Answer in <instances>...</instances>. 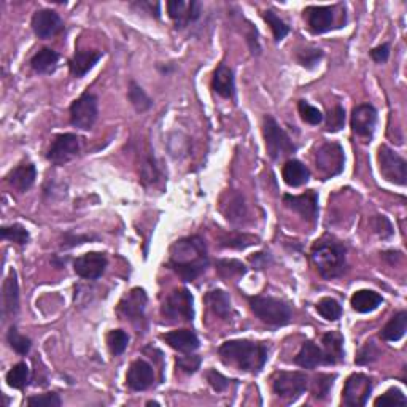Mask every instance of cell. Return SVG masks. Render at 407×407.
I'll return each instance as SVG.
<instances>
[{"label":"cell","instance_id":"obj_1","mask_svg":"<svg viewBox=\"0 0 407 407\" xmlns=\"http://www.w3.org/2000/svg\"><path fill=\"white\" fill-rule=\"evenodd\" d=\"M169 267L185 282H194L208 267L206 242L199 235L175 242L169 250Z\"/></svg>","mask_w":407,"mask_h":407},{"label":"cell","instance_id":"obj_2","mask_svg":"<svg viewBox=\"0 0 407 407\" xmlns=\"http://www.w3.org/2000/svg\"><path fill=\"white\" fill-rule=\"evenodd\" d=\"M219 358L228 366H234L240 371L258 374L269 358V350L261 342L253 340H228L218 349Z\"/></svg>","mask_w":407,"mask_h":407},{"label":"cell","instance_id":"obj_3","mask_svg":"<svg viewBox=\"0 0 407 407\" xmlns=\"http://www.w3.org/2000/svg\"><path fill=\"white\" fill-rule=\"evenodd\" d=\"M345 247L333 239L317 240L312 247L310 258L313 266L317 267L318 274L323 279L340 277L347 267V256H345Z\"/></svg>","mask_w":407,"mask_h":407},{"label":"cell","instance_id":"obj_4","mask_svg":"<svg viewBox=\"0 0 407 407\" xmlns=\"http://www.w3.org/2000/svg\"><path fill=\"white\" fill-rule=\"evenodd\" d=\"M249 304L251 312L269 326H285L293 318V309L283 299L272 296H250Z\"/></svg>","mask_w":407,"mask_h":407},{"label":"cell","instance_id":"obj_5","mask_svg":"<svg viewBox=\"0 0 407 407\" xmlns=\"http://www.w3.org/2000/svg\"><path fill=\"white\" fill-rule=\"evenodd\" d=\"M263 134L264 140H266V148L269 156H271L274 161H279L280 158L290 156L298 150V147L294 145V142L290 139V135L285 132L280 124L276 121V118L267 115L264 117V124H263Z\"/></svg>","mask_w":407,"mask_h":407},{"label":"cell","instance_id":"obj_6","mask_svg":"<svg viewBox=\"0 0 407 407\" xmlns=\"http://www.w3.org/2000/svg\"><path fill=\"white\" fill-rule=\"evenodd\" d=\"M163 317L167 322H192L194 318V299L186 288L174 290L164 301Z\"/></svg>","mask_w":407,"mask_h":407},{"label":"cell","instance_id":"obj_7","mask_svg":"<svg viewBox=\"0 0 407 407\" xmlns=\"http://www.w3.org/2000/svg\"><path fill=\"white\" fill-rule=\"evenodd\" d=\"M345 156L342 147L335 142H326L315 151V166L323 180L333 178L344 170Z\"/></svg>","mask_w":407,"mask_h":407},{"label":"cell","instance_id":"obj_8","mask_svg":"<svg viewBox=\"0 0 407 407\" xmlns=\"http://www.w3.org/2000/svg\"><path fill=\"white\" fill-rule=\"evenodd\" d=\"M379 169L390 183L404 186L407 183V163L403 156L387 145L379 148Z\"/></svg>","mask_w":407,"mask_h":407},{"label":"cell","instance_id":"obj_9","mask_svg":"<svg viewBox=\"0 0 407 407\" xmlns=\"http://www.w3.org/2000/svg\"><path fill=\"white\" fill-rule=\"evenodd\" d=\"M99 115L97 97L91 92H85L75 99L70 106V123L74 128L81 131H90L94 126Z\"/></svg>","mask_w":407,"mask_h":407},{"label":"cell","instance_id":"obj_10","mask_svg":"<svg viewBox=\"0 0 407 407\" xmlns=\"http://www.w3.org/2000/svg\"><path fill=\"white\" fill-rule=\"evenodd\" d=\"M307 382L309 379L304 372L280 371L272 379V390L280 398L296 401L307 390Z\"/></svg>","mask_w":407,"mask_h":407},{"label":"cell","instance_id":"obj_11","mask_svg":"<svg viewBox=\"0 0 407 407\" xmlns=\"http://www.w3.org/2000/svg\"><path fill=\"white\" fill-rule=\"evenodd\" d=\"M374 382L365 374H351L344 385L342 404L347 407H363L372 393Z\"/></svg>","mask_w":407,"mask_h":407},{"label":"cell","instance_id":"obj_12","mask_svg":"<svg viewBox=\"0 0 407 407\" xmlns=\"http://www.w3.org/2000/svg\"><path fill=\"white\" fill-rule=\"evenodd\" d=\"M147 293L142 288H132L118 304V313L121 318L129 320L134 326H142L145 322Z\"/></svg>","mask_w":407,"mask_h":407},{"label":"cell","instance_id":"obj_13","mask_svg":"<svg viewBox=\"0 0 407 407\" xmlns=\"http://www.w3.org/2000/svg\"><path fill=\"white\" fill-rule=\"evenodd\" d=\"M81 142L80 137L75 134H59L54 137L51 147L48 148L47 159L56 166H63L72 161L80 153Z\"/></svg>","mask_w":407,"mask_h":407},{"label":"cell","instance_id":"obj_14","mask_svg":"<svg viewBox=\"0 0 407 407\" xmlns=\"http://www.w3.org/2000/svg\"><path fill=\"white\" fill-rule=\"evenodd\" d=\"M108 260L106 253L91 251L83 256H78L74 261V271L76 276L86 280H97L103 276Z\"/></svg>","mask_w":407,"mask_h":407},{"label":"cell","instance_id":"obj_15","mask_svg":"<svg viewBox=\"0 0 407 407\" xmlns=\"http://www.w3.org/2000/svg\"><path fill=\"white\" fill-rule=\"evenodd\" d=\"M351 131L361 139H371L377 126V110L371 103H361L351 112Z\"/></svg>","mask_w":407,"mask_h":407},{"label":"cell","instance_id":"obj_16","mask_svg":"<svg viewBox=\"0 0 407 407\" xmlns=\"http://www.w3.org/2000/svg\"><path fill=\"white\" fill-rule=\"evenodd\" d=\"M64 29V21L54 10H37L32 16V31L38 38H51Z\"/></svg>","mask_w":407,"mask_h":407},{"label":"cell","instance_id":"obj_17","mask_svg":"<svg viewBox=\"0 0 407 407\" xmlns=\"http://www.w3.org/2000/svg\"><path fill=\"white\" fill-rule=\"evenodd\" d=\"M283 204L291 210L306 219L309 223H315L318 218V196L315 191H306L304 194L299 196H291L285 194L283 196Z\"/></svg>","mask_w":407,"mask_h":407},{"label":"cell","instance_id":"obj_18","mask_svg":"<svg viewBox=\"0 0 407 407\" xmlns=\"http://www.w3.org/2000/svg\"><path fill=\"white\" fill-rule=\"evenodd\" d=\"M167 12L170 19L174 21L177 27H186L191 23L199 19L202 13V3L196 2H185V0H170L167 2Z\"/></svg>","mask_w":407,"mask_h":407},{"label":"cell","instance_id":"obj_19","mask_svg":"<svg viewBox=\"0 0 407 407\" xmlns=\"http://www.w3.org/2000/svg\"><path fill=\"white\" fill-rule=\"evenodd\" d=\"M335 7H307L304 18L312 34L320 35L331 31L335 21Z\"/></svg>","mask_w":407,"mask_h":407},{"label":"cell","instance_id":"obj_20","mask_svg":"<svg viewBox=\"0 0 407 407\" xmlns=\"http://www.w3.org/2000/svg\"><path fill=\"white\" fill-rule=\"evenodd\" d=\"M155 382V369L150 363L145 360H137L131 365L128 376H126V383L134 392H145Z\"/></svg>","mask_w":407,"mask_h":407},{"label":"cell","instance_id":"obj_21","mask_svg":"<svg viewBox=\"0 0 407 407\" xmlns=\"http://www.w3.org/2000/svg\"><path fill=\"white\" fill-rule=\"evenodd\" d=\"M161 339L169 347L181 351V354H192L199 349V338L191 329H177L161 335Z\"/></svg>","mask_w":407,"mask_h":407},{"label":"cell","instance_id":"obj_22","mask_svg":"<svg viewBox=\"0 0 407 407\" xmlns=\"http://www.w3.org/2000/svg\"><path fill=\"white\" fill-rule=\"evenodd\" d=\"M103 53L99 49H80L76 51L72 59L69 60L70 74L75 78H83V76L94 67V65L102 59Z\"/></svg>","mask_w":407,"mask_h":407},{"label":"cell","instance_id":"obj_23","mask_svg":"<svg viewBox=\"0 0 407 407\" xmlns=\"http://www.w3.org/2000/svg\"><path fill=\"white\" fill-rule=\"evenodd\" d=\"M3 315L5 318H13L19 312V285L16 271H10L8 277L3 282Z\"/></svg>","mask_w":407,"mask_h":407},{"label":"cell","instance_id":"obj_24","mask_svg":"<svg viewBox=\"0 0 407 407\" xmlns=\"http://www.w3.org/2000/svg\"><path fill=\"white\" fill-rule=\"evenodd\" d=\"M323 344V356H324V365H338L345 360V351H344V338L339 333H326L322 338Z\"/></svg>","mask_w":407,"mask_h":407},{"label":"cell","instance_id":"obj_25","mask_svg":"<svg viewBox=\"0 0 407 407\" xmlns=\"http://www.w3.org/2000/svg\"><path fill=\"white\" fill-rule=\"evenodd\" d=\"M37 178V169L32 163H21L16 166L12 172L8 174V183L13 186L15 190L21 192H26L27 190L32 188V185L35 183Z\"/></svg>","mask_w":407,"mask_h":407},{"label":"cell","instance_id":"obj_26","mask_svg":"<svg viewBox=\"0 0 407 407\" xmlns=\"http://www.w3.org/2000/svg\"><path fill=\"white\" fill-rule=\"evenodd\" d=\"M212 88L218 96L224 99H234L235 96V83H234V74L228 65L219 64L215 74H213Z\"/></svg>","mask_w":407,"mask_h":407},{"label":"cell","instance_id":"obj_27","mask_svg":"<svg viewBox=\"0 0 407 407\" xmlns=\"http://www.w3.org/2000/svg\"><path fill=\"white\" fill-rule=\"evenodd\" d=\"M294 363L299 367H304V369H315V367L324 365L323 350L312 340H306L298 355H296Z\"/></svg>","mask_w":407,"mask_h":407},{"label":"cell","instance_id":"obj_28","mask_svg":"<svg viewBox=\"0 0 407 407\" xmlns=\"http://www.w3.org/2000/svg\"><path fill=\"white\" fill-rule=\"evenodd\" d=\"M282 177L285 183L291 186V188H299V186L309 181L310 170L301 161H298V159H290V161L285 163L282 169Z\"/></svg>","mask_w":407,"mask_h":407},{"label":"cell","instance_id":"obj_29","mask_svg":"<svg viewBox=\"0 0 407 407\" xmlns=\"http://www.w3.org/2000/svg\"><path fill=\"white\" fill-rule=\"evenodd\" d=\"M206 304L218 318L222 320H229L233 315V306H231V298L228 293H224L223 290H212L206 294Z\"/></svg>","mask_w":407,"mask_h":407},{"label":"cell","instance_id":"obj_30","mask_svg":"<svg viewBox=\"0 0 407 407\" xmlns=\"http://www.w3.org/2000/svg\"><path fill=\"white\" fill-rule=\"evenodd\" d=\"M383 298L372 290H360L351 296L350 304L358 313H369L382 306Z\"/></svg>","mask_w":407,"mask_h":407},{"label":"cell","instance_id":"obj_31","mask_svg":"<svg viewBox=\"0 0 407 407\" xmlns=\"http://www.w3.org/2000/svg\"><path fill=\"white\" fill-rule=\"evenodd\" d=\"M407 329V312L401 310L390 318V322L385 324L381 331V339L387 340V342H398L404 338Z\"/></svg>","mask_w":407,"mask_h":407},{"label":"cell","instance_id":"obj_32","mask_svg":"<svg viewBox=\"0 0 407 407\" xmlns=\"http://www.w3.org/2000/svg\"><path fill=\"white\" fill-rule=\"evenodd\" d=\"M59 53L54 51L51 48H43L40 51L35 53L31 59V67L35 70L37 74L48 75L53 74L58 67L59 63Z\"/></svg>","mask_w":407,"mask_h":407},{"label":"cell","instance_id":"obj_33","mask_svg":"<svg viewBox=\"0 0 407 407\" xmlns=\"http://www.w3.org/2000/svg\"><path fill=\"white\" fill-rule=\"evenodd\" d=\"M222 208L224 215H226V219L231 223H242L249 215L244 196L239 194V192H229L228 202L223 204Z\"/></svg>","mask_w":407,"mask_h":407},{"label":"cell","instance_id":"obj_34","mask_svg":"<svg viewBox=\"0 0 407 407\" xmlns=\"http://www.w3.org/2000/svg\"><path fill=\"white\" fill-rule=\"evenodd\" d=\"M215 271L222 279H238L247 274V266L239 260H217Z\"/></svg>","mask_w":407,"mask_h":407},{"label":"cell","instance_id":"obj_35","mask_svg":"<svg viewBox=\"0 0 407 407\" xmlns=\"http://www.w3.org/2000/svg\"><path fill=\"white\" fill-rule=\"evenodd\" d=\"M31 379V369L26 363H18L12 369L7 372V383L8 387L15 390H23L27 387Z\"/></svg>","mask_w":407,"mask_h":407},{"label":"cell","instance_id":"obj_36","mask_svg":"<svg viewBox=\"0 0 407 407\" xmlns=\"http://www.w3.org/2000/svg\"><path fill=\"white\" fill-rule=\"evenodd\" d=\"M128 97L132 103V107H134L139 113L147 112V110H150L153 107V101L150 99V96H148L147 92L135 83V81H131L129 83Z\"/></svg>","mask_w":407,"mask_h":407},{"label":"cell","instance_id":"obj_37","mask_svg":"<svg viewBox=\"0 0 407 407\" xmlns=\"http://www.w3.org/2000/svg\"><path fill=\"white\" fill-rule=\"evenodd\" d=\"M258 244V238L251 234L245 233H231L222 238V247H226V249H238L244 250L247 247Z\"/></svg>","mask_w":407,"mask_h":407},{"label":"cell","instance_id":"obj_38","mask_svg":"<svg viewBox=\"0 0 407 407\" xmlns=\"http://www.w3.org/2000/svg\"><path fill=\"white\" fill-rule=\"evenodd\" d=\"M129 345V335L123 329H113L107 334V347L113 356H119Z\"/></svg>","mask_w":407,"mask_h":407},{"label":"cell","instance_id":"obj_39","mask_svg":"<svg viewBox=\"0 0 407 407\" xmlns=\"http://www.w3.org/2000/svg\"><path fill=\"white\" fill-rule=\"evenodd\" d=\"M317 312L328 322L339 320L342 315V307L334 298H323L317 302Z\"/></svg>","mask_w":407,"mask_h":407},{"label":"cell","instance_id":"obj_40","mask_svg":"<svg viewBox=\"0 0 407 407\" xmlns=\"http://www.w3.org/2000/svg\"><path fill=\"white\" fill-rule=\"evenodd\" d=\"M263 18L269 26H271L276 42L283 40V38L290 34V26L285 23L283 19H280L279 16L272 12V10H266V12L263 13Z\"/></svg>","mask_w":407,"mask_h":407},{"label":"cell","instance_id":"obj_41","mask_svg":"<svg viewBox=\"0 0 407 407\" xmlns=\"http://www.w3.org/2000/svg\"><path fill=\"white\" fill-rule=\"evenodd\" d=\"M7 340H8L10 347H12L18 355H27L31 351V347H32L31 339L21 334L15 326L8 329Z\"/></svg>","mask_w":407,"mask_h":407},{"label":"cell","instance_id":"obj_42","mask_svg":"<svg viewBox=\"0 0 407 407\" xmlns=\"http://www.w3.org/2000/svg\"><path fill=\"white\" fill-rule=\"evenodd\" d=\"M0 234H2L3 240L15 242V244H18V245H26L31 239L29 231H27L24 226H21V224L3 226L2 231H0Z\"/></svg>","mask_w":407,"mask_h":407},{"label":"cell","instance_id":"obj_43","mask_svg":"<svg viewBox=\"0 0 407 407\" xmlns=\"http://www.w3.org/2000/svg\"><path fill=\"white\" fill-rule=\"evenodd\" d=\"M334 379L335 376H331V374H318L315 377V382H313V398L320 401L326 399L333 388Z\"/></svg>","mask_w":407,"mask_h":407},{"label":"cell","instance_id":"obj_44","mask_svg":"<svg viewBox=\"0 0 407 407\" xmlns=\"http://www.w3.org/2000/svg\"><path fill=\"white\" fill-rule=\"evenodd\" d=\"M140 178L145 185L156 183L159 178V169L155 163V158L145 156L140 161Z\"/></svg>","mask_w":407,"mask_h":407},{"label":"cell","instance_id":"obj_45","mask_svg":"<svg viewBox=\"0 0 407 407\" xmlns=\"http://www.w3.org/2000/svg\"><path fill=\"white\" fill-rule=\"evenodd\" d=\"M407 404V398L403 394L399 388H390L388 392H385L382 396L374 401V406L377 407H383V406H406Z\"/></svg>","mask_w":407,"mask_h":407},{"label":"cell","instance_id":"obj_46","mask_svg":"<svg viewBox=\"0 0 407 407\" xmlns=\"http://www.w3.org/2000/svg\"><path fill=\"white\" fill-rule=\"evenodd\" d=\"M323 58V51L318 48H306V49H299L296 53V59L298 63L306 69H313L315 65L320 63V59Z\"/></svg>","mask_w":407,"mask_h":407},{"label":"cell","instance_id":"obj_47","mask_svg":"<svg viewBox=\"0 0 407 407\" xmlns=\"http://www.w3.org/2000/svg\"><path fill=\"white\" fill-rule=\"evenodd\" d=\"M298 110H299V115L301 118L306 121L307 124H312V126H318L323 121V113L318 110L317 107L310 106L307 101H299L298 103Z\"/></svg>","mask_w":407,"mask_h":407},{"label":"cell","instance_id":"obj_48","mask_svg":"<svg viewBox=\"0 0 407 407\" xmlns=\"http://www.w3.org/2000/svg\"><path fill=\"white\" fill-rule=\"evenodd\" d=\"M345 124V110L344 107L335 106L333 110H329L326 115V132H338L344 128Z\"/></svg>","mask_w":407,"mask_h":407},{"label":"cell","instance_id":"obj_49","mask_svg":"<svg viewBox=\"0 0 407 407\" xmlns=\"http://www.w3.org/2000/svg\"><path fill=\"white\" fill-rule=\"evenodd\" d=\"M26 404L29 407H60L63 401L56 393H43L27 398Z\"/></svg>","mask_w":407,"mask_h":407},{"label":"cell","instance_id":"obj_50","mask_svg":"<svg viewBox=\"0 0 407 407\" xmlns=\"http://www.w3.org/2000/svg\"><path fill=\"white\" fill-rule=\"evenodd\" d=\"M379 355H381V351L376 347V344L372 342H366L363 347L360 349L358 355H356L355 363L360 366H366V365H371V363L376 361L379 358Z\"/></svg>","mask_w":407,"mask_h":407},{"label":"cell","instance_id":"obj_51","mask_svg":"<svg viewBox=\"0 0 407 407\" xmlns=\"http://www.w3.org/2000/svg\"><path fill=\"white\" fill-rule=\"evenodd\" d=\"M371 224L374 228V233H376L379 238L387 240L393 235V226L390 223V219L383 215H376L371 219Z\"/></svg>","mask_w":407,"mask_h":407},{"label":"cell","instance_id":"obj_52","mask_svg":"<svg viewBox=\"0 0 407 407\" xmlns=\"http://www.w3.org/2000/svg\"><path fill=\"white\" fill-rule=\"evenodd\" d=\"M206 377H207V382H208V385H210V387H212L213 390H215L217 393H223V392H226V390L229 388L231 382H233V381H229L228 377H224L222 372H218V371H215V369H210V371H207Z\"/></svg>","mask_w":407,"mask_h":407},{"label":"cell","instance_id":"obj_53","mask_svg":"<svg viewBox=\"0 0 407 407\" xmlns=\"http://www.w3.org/2000/svg\"><path fill=\"white\" fill-rule=\"evenodd\" d=\"M177 367L185 374H194L201 366V356L197 355H186V356H178L177 358Z\"/></svg>","mask_w":407,"mask_h":407},{"label":"cell","instance_id":"obj_54","mask_svg":"<svg viewBox=\"0 0 407 407\" xmlns=\"http://www.w3.org/2000/svg\"><path fill=\"white\" fill-rule=\"evenodd\" d=\"M92 239H94V235L67 233V234H64V239H63V242H60V249H63V250L74 249V247L85 244V242H90V240H92Z\"/></svg>","mask_w":407,"mask_h":407},{"label":"cell","instance_id":"obj_55","mask_svg":"<svg viewBox=\"0 0 407 407\" xmlns=\"http://www.w3.org/2000/svg\"><path fill=\"white\" fill-rule=\"evenodd\" d=\"M371 58L376 60L377 64L387 63L388 58H390V45H388V43H383V45H379V47L374 48L371 51Z\"/></svg>","mask_w":407,"mask_h":407},{"label":"cell","instance_id":"obj_56","mask_svg":"<svg viewBox=\"0 0 407 407\" xmlns=\"http://www.w3.org/2000/svg\"><path fill=\"white\" fill-rule=\"evenodd\" d=\"M250 263L253 264V266H255V269H264L272 263V256L266 251H260V253H256L255 256L250 258Z\"/></svg>","mask_w":407,"mask_h":407},{"label":"cell","instance_id":"obj_57","mask_svg":"<svg viewBox=\"0 0 407 407\" xmlns=\"http://www.w3.org/2000/svg\"><path fill=\"white\" fill-rule=\"evenodd\" d=\"M247 42H249V47H250L253 54H260L261 53L260 42H258V32H256L255 27H250V32L247 34Z\"/></svg>","mask_w":407,"mask_h":407},{"label":"cell","instance_id":"obj_58","mask_svg":"<svg viewBox=\"0 0 407 407\" xmlns=\"http://www.w3.org/2000/svg\"><path fill=\"white\" fill-rule=\"evenodd\" d=\"M383 255V260H387L390 264H392V266H394L396 263H399V260L401 258H403V255H401V251H383L382 253Z\"/></svg>","mask_w":407,"mask_h":407}]
</instances>
